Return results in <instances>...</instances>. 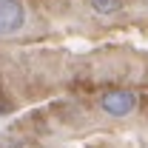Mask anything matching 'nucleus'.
<instances>
[{"label":"nucleus","instance_id":"nucleus-2","mask_svg":"<svg viewBox=\"0 0 148 148\" xmlns=\"http://www.w3.org/2000/svg\"><path fill=\"white\" fill-rule=\"evenodd\" d=\"M100 108L106 111L108 117H128L137 108V94L125 91V88H117V91H106L100 97Z\"/></svg>","mask_w":148,"mask_h":148},{"label":"nucleus","instance_id":"nucleus-1","mask_svg":"<svg viewBox=\"0 0 148 148\" xmlns=\"http://www.w3.org/2000/svg\"><path fill=\"white\" fill-rule=\"evenodd\" d=\"M26 26V6L20 0H0V37H14Z\"/></svg>","mask_w":148,"mask_h":148},{"label":"nucleus","instance_id":"nucleus-3","mask_svg":"<svg viewBox=\"0 0 148 148\" xmlns=\"http://www.w3.org/2000/svg\"><path fill=\"white\" fill-rule=\"evenodd\" d=\"M91 3V9L97 14H103V17H108V14H117L123 6H125V0H88Z\"/></svg>","mask_w":148,"mask_h":148}]
</instances>
